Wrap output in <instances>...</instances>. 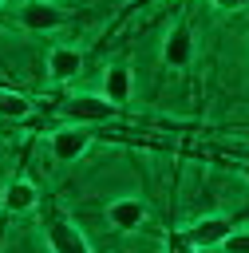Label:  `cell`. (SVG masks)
<instances>
[{
	"label": "cell",
	"mask_w": 249,
	"mask_h": 253,
	"mask_svg": "<svg viewBox=\"0 0 249 253\" xmlns=\"http://www.w3.org/2000/svg\"><path fill=\"white\" fill-rule=\"evenodd\" d=\"M40 233H43V241H47L51 253H95L91 241L83 237V229L75 225V217L55 198L40 202Z\"/></svg>",
	"instance_id": "6da1fadb"
},
{
	"label": "cell",
	"mask_w": 249,
	"mask_h": 253,
	"mask_svg": "<svg viewBox=\"0 0 249 253\" xmlns=\"http://www.w3.org/2000/svg\"><path fill=\"white\" fill-rule=\"evenodd\" d=\"M55 115L59 123H71V126H99V123L119 119L123 107H115L103 91H71L55 103Z\"/></svg>",
	"instance_id": "7a4b0ae2"
},
{
	"label": "cell",
	"mask_w": 249,
	"mask_h": 253,
	"mask_svg": "<svg viewBox=\"0 0 249 253\" xmlns=\"http://www.w3.org/2000/svg\"><path fill=\"white\" fill-rule=\"evenodd\" d=\"M12 20H16V28L32 32V36H51V32L67 28L71 12L59 8L55 0H24V4L12 12Z\"/></svg>",
	"instance_id": "3957f363"
},
{
	"label": "cell",
	"mask_w": 249,
	"mask_h": 253,
	"mask_svg": "<svg viewBox=\"0 0 249 253\" xmlns=\"http://www.w3.org/2000/svg\"><path fill=\"white\" fill-rule=\"evenodd\" d=\"M194 51H198V43H194V28H190V16H178L170 28H166V36H162V67H170V71H186L190 63H194Z\"/></svg>",
	"instance_id": "277c9868"
},
{
	"label": "cell",
	"mask_w": 249,
	"mask_h": 253,
	"mask_svg": "<svg viewBox=\"0 0 249 253\" xmlns=\"http://www.w3.org/2000/svg\"><path fill=\"white\" fill-rule=\"evenodd\" d=\"M99 134L91 130V126H71V123H59L51 134H47V150H51V158L55 162H79L87 150H91V142H95Z\"/></svg>",
	"instance_id": "5b68a950"
},
{
	"label": "cell",
	"mask_w": 249,
	"mask_h": 253,
	"mask_svg": "<svg viewBox=\"0 0 249 253\" xmlns=\"http://www.w3.org/2000/svg\"><path fill=\"white\" fill-rule=\"evenodd\" d=\"M40 186L24 174V166H16V174L8 178L4 194H0V217H16V213H32L40 210Z\"/></svg>",
	"instance_id": "8992f818"
},
{
	"label": "cell",
	"mask_w": 249,
	"mask_h": 253,
	"mask_svg": "<svg viewBox=\"0 0 249 253\" xmlns=\"http://www.w3.org/2000/svg\"><path fill=\"white\" fill-rule=\"evenodd\" d=\"M103 217H107V225H111L115 233H138V229L150 221V210H146L142 198L126 194V198H111V202L103 206Z\"/></svg>",
	"instance_id": "52a82bcc"
},
{
	"label": "cell",
	"mask_w": 249,
	"mask_h": 253,
	"mask_svg": "<svg viewBox=\"0 0 249 253\" xmlns=\"http://www.w3.org/2000/svg\"><path fill=\"white\" fill-rule=\"evenodd\" d=\"M237 217L241 213H202L186 225V237L198 245V249H217L233 229H237Z\"/></svg>",
	"instance_id": "ba28073f"
},
{
	"label": "cell",
	"mask_w": 249,
	"mask_h": 253,
	"mask_svg": "<svg viewBox=\"0 0 249 253\" xmlns=\"http://www.w3.org/2000/svg\"><path fill=\"white\" fill-rule=\"evenodd\" d=\"M83 63H87V55L75 43H51L47 47V79L55 87H67L71 79H79L83 75Z\"/></svg>",
	"instance_id": "9c48e42d"
},
{
	"label": "cell",
	"mask_w": 249,
	"mask_h": 253,
	"mask_svg": "<svg viewBox=\"0 0 249 253\" xmlns=\"http://www.w3.org/2000/svg\"><path fill=\"white\" fill-rule=\"evenodd\" d=\"M99 91H103L115 107H126V103L134 99V71H130V63H126V59H111V63L103 67Z\"/></svg>",
	"instance_id": "30bf717a"
},
{
	"label": "cell",
	"mask_w": 249,
	"mask_h": 253,
	"mask_svg": "<svg viewBox=\"0 0 249 253\" xmlns=\"http://www.w3.org/2000/svg\"><path fill=\"white\" fill-rule=\"evenodd\" d=\"M32 115H36V103L24 91L0 87V123H28Z\"/></svg>",
	"instance_id": "8fae6325"
},
{
	"label": "cell",
	"mask_w": 249,
	"mask_h": 253,
	"mask_svg": "<svg viewBox=\"0 0 249 253\" xmlns=\"http://www.w3.org/2000/svg\"><path fill=\"white\" fill-rule=\"evenodd\" d=\"M166 253H198V245L186 237V229H166Z\"/></svg>",
	"instance_id": "7c38bea8"
},
{
	"label": "cell",
	"mask_w": 249,
	"mask_h": 253,
	"mask_svg": "<svg viewBox=\"0 0 249 253\" xmlns=\"http://www.w3.org/2000/svg\"><path fill=\"white\" fill-rule=\"evenodd\" d=\"M217 249H221V253H249V229H233Z\"/></svg>",
	"instance_id": "4fadbf2b"
},
{
	"label": "cell",
	"mask_w": 249,
	"mask_h": 253,
	"mask_svg": "<svg viewBox=\"0 0 249 253\" xmlns=\"http://www.w3.org/2000/svg\"><path fill=\"white\" fill-rule=\"evenodd\" d=\"M209 4H213L217 12H241V8L249 4V0H209Z\"/></svg>",
	"instance_id": "5bb4252c"
},
{
	"label": "cell",
	"mask_w": 249,
	"mask_h": 253,
	"mask_svg": "<svg viewBox=\"0 0 249 253\" xmlns=\"http://www.w3.org/2000/svg\"><path fill=\"white\" fill-rule=\"evenodd\" d=\"M233 170H237V174L249 182V158H237V162H233Z\"/></svg>",
	"instance_id": "9a60e30c"
},
{
	"label": "cell",
	"mask_w": 249,
	"mask_h": 253,
	"mask_svg": "<svg viewBox=\"0 0 249 253\" xmlns=\"http://www.w3.org/2000/svg\"><path fill=\"white\" fill-rule=\"evenodd\" d=\"M0 233H4V217H0Z\"/></svg>",
	"instance_id": "2e32d148"
}]
</instances>
